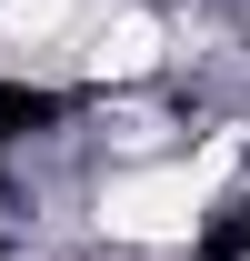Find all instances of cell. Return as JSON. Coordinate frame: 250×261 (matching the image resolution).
I'll use <instances>...</instances> for the list:
<instances>
[{
	"instance_id": "cell-1",
	"label": "cell",
	"mask_w": 250,
	"mask_h": 261,
	"mask_svg": "<svg viewBox=\"0 0 250 261\" xmlns=\"http://www.w3.org/2000/svg\"><path fill=\"white\" fill-rule=\"evenodd\" d=\"M210 171H220V161H150V171H120V181L100 191V231H110V241H140V251L190 241L200 211H210Z\"/></svg>"
},
{
	"instance_id": "cell-2",
	"label": "cell",
	"mask_w": 250,
	"mask_h": 261,
	"mask_svg": "<svg viewBox=\"0 0 250 261\" xmlns=\"http://www.w3.org/2000/svg\"><path fill=\"white\" fill-rule=\"evenodd\" d=\"M150 61H160V31H150V10H130V0L80 31V70H90V81H140Z\"/></svg>"
},
{
	"instance_id": "cell-3",
	"label": "cell",
	"mask_w": 250,
	"mask_h": 261,
	"mask_svg": "<svg viewBox=\"0 0 250 261\" xmlns=\"http://www.w3.org/2000/svg\"><path fill=\"white\" fill-rule=\"evenodd\" d=\"M60 20H70V0H10V31L20 40H50Z\"/></svg>"
}]
</instances>
